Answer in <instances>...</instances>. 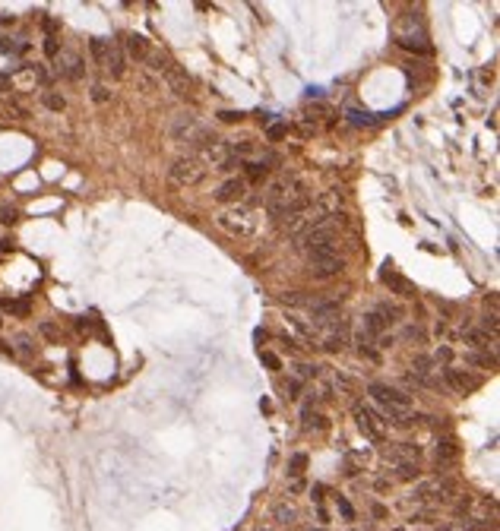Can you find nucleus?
I'll return each mask as SVG.
<instances>
[{
  "mask_svg": "<svg viewBox=\"0 0 500 531\" xmlns=\"http://www.w3.org/2000/svg\"><path fill=\"white\" fill-rule=\"evenodd\" d=\"M0 221H4V225H16V221H19V209L4 206V209H0Z\"/></svg>",
  "mask_w": 500,
  "mask_h": 531,
  "instance_id": "2f4dec72",
  "label": "nucleus"
},
{
  "mask_svg": "<svg viewBox=\"0 0 500 531\" xmlns=\"http://www.w3.org/2000/svg\"><path fill=\"white\" fill-rule=\"evenodd\" d=\"M206 171H209V168H206L196 155H184V158H178L168 168V174H171V181L178 183V187H196L206 177Z\"/></svg>",
  "mask_w": 500,
  "mask_h": 531,
  "instance_id": "7ed1b4c3",
  "label": "nucleus"
},
{
  "mask_svg": "<svg viewBox=\"0 0 500 531\" xmlns=\"http://www.w3.org/2000/svg\"><path fill=\"white\" fill-rule=\"evenodd\" d=\"M39 329H41V335H45V338H51V342H54V338H57V335H61V332H57V326H54V323H48V320H45V323H41V326H39Z\"/></svg>",
  "mask_w": 500,
  "mask_h": 531,
  "instance_id": "4c0bfd02",
  "label": "nucleus"
},
{
  "mask_svg": "<svg viewBox=\"0 0 500 531\" xmlns=\"http://www.w3.org/2000/svg\"><path fill=\"white\" fill-rule=\"evenodd\" d=\"M444 380L450 383V386L456 389V393H469V389H478V376L466 373V370H456V367H444Z\"/></svg>",
  "mask_w": 500,
  "mask_h": 531,
  "instance_id": "f8f14e48",
  "label": "nucleus"
},
{
  "mask_svg": "<svg viewBox=\"0 0 500 531\" xmlns=\"http://www.w3.org/2000/svg\"><path fill=\"white\" fill-rule=\"evenodd\" d=\"M466 360H469V364H478V367H491V370L497 367V354L494 351H469Z\"/></svg>",
  "mask_w": 500,
  "mask_h": 531,
  "instance_id": "aec40b11",
  "label": "nucleus"
},
{
  "mask_svg": "<svg viewBox=\"0 0 500 531\" xmlns=\"http://www.w3.org/2000/svg\"><path fill=\"white\" fill-rule=\"evenodd\" d=\"M304 468H307V455L304 452H295L289 459V475L291 477H301V475H304Z\"/></svg>",
  "mask_w": 500,
  "mask_h": 531,
  "instance_id": "cd10ccee",
  "label": "nucleus"
},
{
  "mask_svg": "<svg viewBox=\"0 0 500 531\" xmlns=\"http://www.w3.org/2000/svg\"><path fill=\"white\" fill-rule=\"evenodd\" d=\"M311 531H323V528H311Z\"/></svg>",
  "mask_w": 500,
  "mask_h": 531,
  "instance_id": "8fccbe9b",
  "label": "nucleus"
},
{
  "mask_svg": "<svg viewBox=\"0 0 500 531\" xmlns=\"http://www.w3.org/2000/svg\"><path fill=\"white\" fill-rule=\"evenodd\" d=\"M41 105H45L48 111H64V108H67V98L57 95V92H45V95H41Z\"/></svg>",
  "mask_w": 500,
  "mask_h": 531,
  "instance_id": "a878e982",
  "label": "nucleus"
},
{
  "mask_svg": "<svg viewBox=\"0 0 500 531\" xmlns=\"http://www.w3.org/2000/svg\"><path fill=\"white\" fill-rule=\"evenodd\" d=\"M418 471H421V468H418V462H399V465H396V477H402V481H415Z\"/></svg>",
  "mask_w": 500,
  "mask_h": 531,
  "instance_id": "b1692460",
  "label": "nucleus"
},
{
  "mask_svg": "<svg viewBox=\"0 0 500 531\" xmlns=\"http://www.w3.org/2000/svg\"><path fill=\"white\" fill-rule=\"evenodd\" d=\"M256 203H260L256 196H244L241 203H234V206H228V209L219 212L216 225L231 234V238H250V234H256V228H260Z\"/></svg>",
  "mask_w": 500,
  "mask_h": 531,
  "instance_id": "f03ea898",
  "label": "nucleus"
},
{
  "mask_svg": "<svg viewBox=\"0 0 500 531\" xmlns=\"http://www.w3.org/2000/svg\"><path fill=\"white\" fill-rule=\"evenodd\" d=\"M456 455H459V449H456V440H440L437 449H434V459H437V468H446L450 462H456Z\"/></svg>",
  "mask_w": 500,
  "mask_h": 531,
  "instance_id": "f3484780",
  "label": "nucleus"
},
{
  "mask_svg": "<svg viewBox=\"0 0 500 531\" xmlns=\"http://www.w3.org/2000/svg\"><path fill=\"white\" fill-rule=\"evenodd\" d=\"M219 117H222L225 123H234V121H241V117H244V114H241V111H222V114H219Z\"/></svg>",
  "mask_w": 500,
  "mask_h": 531,
  "instance_id": "ea45409f",
  "label": "nucleus"
},
{
  "mask_svg": "<svg viewBox=\"0 0 500 531\" xmlns=\"http://www.w3.org/2000/svg\"><path fill=\"white\" fill-rule=\"evenodd\" d=\"M380 278H384V282L389 285V291H393V294H399V298H415V285H411L409 282V278H402L399 275V272H393V266H384V272H380Z\"/></svg>",
  "mask_w": 500,
  "mask_h": 531,
  "instance_id": "9d476101",
  "label": "nucleus"
},
{
  "mask_svg": "<svg viewBox=\"0 0 500 531\" xmlns=\"http://www.w3.org/2000/svg\"><path fill=\"white\" fill-rule=\"evenodd\" d=\"M393 531H406V528H393Z\"/></svg>",
  "mask_w": 500,
  "mask_h": 531,
  "instance_id": "09e8293b",
  "label": "nucleus"
},
{
  "mask_svg": "<svg viewBox=\"0 0 500 531\" xmlns=\"http://www.w3.org/2000/svg\"><path fill=\"white\" fill-rule=\"evenodd\" d=\"M273 515H276V522H282V525H291V522H295V519H298L295 506H289V503H279Z\"/></svg>",
  "mask_w": 500,
  "mask_h": 531,
  "instance_id": "393cba45",
  "label": "nucleus"
},
{
  "mask_svg": "<svg viewBox=\"0 0 500 531\" xmlns=\"http://www.w3.org/2000/svg\"><path fill=\"white\" fill-rule=\"evenodd\" d=\"M89 95H92V101H99V105H105V101H111V92H108V86H101V83H95Z\"/></svg>",
  "mask_w": 500,
  "mask_h": 531,
  "instance_id": "c85d7f7f",
  "label": "nucleus"
},
{
  "mask_svg": "<svg viewBox=\"0 0 500 531\" xmlns=\"http://www.w3.org/2000/svg\"><path fill=\"white\" fill-rule=\"evenodd\" d=\"M6 253H13V241L10 238H0V260H4Z\"/></svg>",
  "mask_w": 500,
  "mask_h": 531,
  "instance_id": "a19ab883",
  "label": "nucleus"
},
{
  "mask_svg": "<svg viewBox=\"0 0 500 531\" xmlns=\"http://www.w3.org/2000/svg\"><path fill=\"white\" fill-rule=\"evenodd\" d=\"M29 51V44L26 41H13V39H0V54H26Z\"/></svg>",
  "mask_w": 500,
  "mask_h": 531,
  "instance_id": "5701e85b",
  "label": "nucleus"
},
{
  "mask_svg": "<svg viewBox=\"0 0 500 531\" xmlns=\"http://www.w3.org/2000/svg\"><path fill=\"white\" fill-rule=\"evenodd\" d=\"M0 307L13 310V313H19V316L29 313V300H0Z\"/></svg>",
  "mask_w": 500,
  "mask_h": 531,
  "instance_id": "c756f323",
  "label": "nucleus"
},
{
  "mask_svg": "<svg viewBox=\"0 0 500 531\" xmlns=\"http://www.w3.org/2000/svg\"><path fill=\"white\" fill-rule=\"evenodd\" d=\"M45 54H48V57H57V54H61V41H57V35H48V39H45Z\"/></svg>",
  "mask_w": 500,
  "mask_h": 531,
  "instance_id": "473e14b6",
  "label": "nucleus"
},
{
  "mask_svg": "<svg viewBox=\"0 0 500 531\" xmlns=\"http://www.w3.org/2000/svg\"><path fill=\"white\" fill-rule=\"evenodd\" d=\"M285 133H289V127H285V123H273V127H269V139H282Z\"/></svg>",
  "mask_w": 500,
  "mask_h": 531,
  "instance_id": "58836bf2",
  "label": "nucleus"
},
{
  "mask_svg": "<svg viewBox=\"0 0 500 531\" xmlns=\"http://www.w3.org/2000/svg\"><path fill=\"white\" fill-rule=\"evenodd\" d=\"M386 459L393 462V465H399V462H418V459H421V449H418L415 442H396L393 449H386Z\"/></svg>",
  "mask_w": 500,
  "mask_h": 531,
  "instance_id": "4468645a",
  "label": "nucleus"
},
{
  "mask_svg": "<svg viewBox=\"0 0 500 531\" xmlns=\"http://www.w3.org/2000/svg\"><path fill=\"white\" fill-rule=\"evenodd\" d=\"M200 130V121H196V114H190V111H184L171 121V136L178 139V143H187L194 133Z\"/></svg>",
  "mask_w": 500,
  "mask_h": 531,
  "instance_id": "9b49d317",
  "label": "nucleus"
},
{
  "mask_svg": "<svg viewBox=\"0 0 500 531\" xmlns=\"http://www.w3.org/2000/svg\"><path fill=\"white\" fill-rule=\"evenodd\" d=\"M244 193H247V181H244V177H228V181L212 196H216L219 203L234 206V203H241V199H244Z\"/></svg>",
  "mask_w": 500,
  "mask_h": 531,
  "instance_id": "1a4fd4ad",
  "label": "nucleus"
},
{
  "mask_svg": "<svg viewBox=\"0 0 500 531\" xmlns=\"http://www.w3.org/2000/svg\"><path fill=\"white\" fill-rule=\"evenodd\" d=\"M57 76H64V79H83L86 76V64H83V57L79 54H73V51H61L57 54Z\"/></svg>",
  "mask_w": 500,
  "mask_h": 531,
  "instance_id": "6e6552de",
  "label": "nucleus"
},
{
  "mask_svg": "<svg viewBox=\"0 0 500 531\" xmlns=\"http://www.w3.org/2000/svg\"><path fill=\"white\" fill-rule=\"evenodd\" d=\"M450 358H453V351L446 348V345H440V348H437V360H450Z\"/></svg>",
  "mask_w": 500,
  "mask_h": 531,
  "instance_id": "c03bdc74",
  "label": "nucleus"
},
{
  "mask_svg": "<svg viewBox=\"0 0 500 531\" xmlns=\"http://www.w3.org/2000/svg\"><path fill=\"white\" fill-rule=\"evenodd\" d=\"M301 420H304V430H326L329 427V420H326V415H320L317 408H311V405H304V408H301Z\"/></svg>",
  "mask_w": 500,
  "mask_h": 531,
  "instance_id": "a211bd4d",
  "label": "nucleus"
},
{
  "mask_svg": "<svg viewBox=\"0 0 500 531\" xmlns=\"http://www.w3.org/2000/svg\"><path fill=\"white\" fill-rule=\"evenodd\" d=\"M13 354H19V358H32L35 354V342H32V335H16V348H13Z\"/></svg>",
  "mask_w": 500,
  "mask_h": 531,
  "instance_id": "4be33fe9",
  "label": "nucleus"
},
{
  "mask_svg": "<svg viewBox=\"0 0 500 531\" xmlns=\"http://www.w3.org/2000/svg\"><path fill=\"white\" fill-rule=\"evenodd\" d=\"M323 490H326V487H323V484H317V487H314V490H311V500H317V506L323 503Z\"/></svg>",
  "mask_w": 500,
  "mask_h": 531,
  "instance_id": "79ce46f5",
  "label": "nucleus"
},
{
  "mask_svg": "<svg viewBox=\"0 0 500 531\" xmlns=\"http://www.w3.org/2000/svg\"><path fill=\"white\" fill-rule=\"evenodd\" d=\"M367 393L374 395V402L377 405H393V408H411V395H406L402 389L396 386H386V383H371V389Z\"/></svg>",
  "mask_w": 500,
  "mask_h": 531,
  "instance_id": "423d86ee",
  "label": "nucleus"
},
{
  "mask_svg": "<svg viewBox=\"0 0 500 531\" xmlns=\"http://www.w3.org/2000/svg\"><path fill=\"white\" fill-rule=\"evenodd\" d=\"M481 332H497V313H488V316H481Z\"/></svg>",
  "mask_w": 500,
  "mask_h": 531,
  "instance_id": "e433bc0d",
  "label": "nucleus"
},
{
  "mask_svg": "<svg viewBox=\"0 0 500 531\" xmlns=\"http://www.w3.org/2000/svg\"><path fill=\"white\" fill-rule=\"evenodd\" d=\"M307 266H311L307 272H311L314 278L326 282V278H336L345 269V260H342L339 253H333V256H314V260H307Z\"/></svg>",
  "mask_w": 500,
  "mask_h": 531,
  "instance_id": "0eeeda50",
  "label": "nucleus"
},
{
  "mask_svg": "<svg viewBox=\"0 0 500 531\" xmlns=\"http://www.w3.org/2000/svg\"><path fill=\"white\" fill-rule=\"evenodd\" d=\"M484 304H488L491 310H497V294H488V298H484Z\"/></svg>",
  "mask_w": 500,
  "mask_h": 531,
  "instance_id": "49530a36",
  "label": "nucleus"
},
{
  "mask_svg": "<svg viewBox=\"0 0 500 531\" xmlns=\"http://www.w3.org/2000/svg\"><path fill=\"white\" fill-rule=\"evenodd\" d=\"M396 44L406 51H418V54H431V44L424 35H396Z\"/></svg>",
  "mask_w": 500,
  "mask_h": 531,
  "instance_id": "6ab92c4d",
  "label": "nucleus"
},
{
  "mask_svg": "<svg viewBox=\"0 0 500 531\" xmlns=\"http://www.w3.org/2000/svg\"><path fill=\"white\" fill-rule=\"evenodd\" d=\"M263 203H266L269 216H273L276 221H282L285 216H295V212H307V209H311L314 193L307 190V183L301 181V177L282 174V177H276V181L266 187Z\"/></svg>",
  "mask_w": 500,
  "mask_h": 531,
  "instance_id": "f257e3e1",
  "label": "nucleus"
},
{
  "mask_svg": "<svg viewBox=\"0 0 500 531\" xmlns=\"http://www.w3.org/2000/svg\"><path fill=\"white\" fill-rule=\"evenodd\" d=\"M345 117H349L351 127H371V123H377V117H374V114H367V111H355V108H351Z\"/></svg>",
  "mask_w": 500,
  "mask_h": 531,
  "instance_id": "412c9836",
  "label": "nucleus"
},
{
  "mask_svg": "<svg viewBox=\"0 0 500 531\" xmlns=\"http://www.w3.org/2000/svg\"><path fill=\"white\" fill-rule=\"evenodd\" d=\"M124 51H127L134 61L146 64V57H149V41H146L143 35H136V32H127V35H124Z\"/></svg>",
  "mask_w": 500,
  "mask_h": 531,
  "instance_id": "ddd939ff",
  "label": "nucleus"
},
{
  "mask_svg": "<svg viewBox=\"0 0 500 531\" xmlns=\"http://www.w3.org/2000/svg\"><path fill=\"white\" fill-rule=\"evenodd\" d=\"M298 389H301V380H285V383H282L285 398H295V395H298Z\"/></svg>",
  "mask_w": 500,
  "mask_h": 531,
  "instance_id": "c9c22d12",
  "label": "nucleus"
},
{
  "mask_svg": "<svg viewBox=\"0 0 500 531\" xmlns=\"http://www.w3.org/2000/svg\"><path fill=\"white\" fill-rule=\"evenodd\" d=\"M10 111H13V114H16V117H29V111H26L23 105H16V101H13V105H10Z\"/></svg>",
  "mask_w": 500,
  "mask_h": 531,
  "instance_id": "a18cd8bd",
  "label": "nucleus"
},
{
  "mask_svg": "<svg viewBox=\"0 0 500 531\" xmlns=\"http://www.w3.org/2000/svg\"><path fill=\"white\" fill-rule=\"evenodd\" d=\"M0 354H13V348L6 342H0Z\"/></svg>",
  "mask_w": 500,
  "mask_h": 531,
  "instance_id": "de8ad7c7",
  "label": "nucleus"
},
{
  "mask_svg": "<svg viewBox=\"0 0 500 531\" xmlns=\"http://www.w3.org/2000/svg\"><path fill=\"white\" fill-rule=\"evenodd\" d=\"M349 342H351L349 323L336 320V323H329V326L320 329V345H323L326 351H345V348H349Z\"/></svg>",
  "mask_w": 500,
  "mask_h": 531,
  "instance_id": "39448f33",
  "label": "nucleus"
},
{
  "mask_svg": "<svg viewBox=\"0 0 500 531\" xmlns=\"http://www.w3.org/2000/svg\"><path fill=\"white\" fill-rule=\"evenodd\" d=\"M336 506H339V512L345 515V519H355V509H351V503H349V500H345V497H336Z\"/></svg>",
  "mask_w": 500,
  "mask_h": 531,
  "instance_id": "f704fd0d",
  "label": "nucleus"
},
{
  "mask_svg": "<svg viewBox=\"0 0 500 531\" xmlns=\"http://www.w3.org/2000/svg\"><path fill=\"white\" fill-rule=\"evenodd\" d=\"M0 326H4V320H0Z\"/></svg>",
  "mask_w": 500,
  "mask_h": 531,
  "instance_id": "3c124183",
  "label": "nucleus"
},
{
  "mask_svg": "<svg viewBox=\"0 0 500 531\" xmlns=\"http://www.w3.org/2000/svg\"><path fill=\"white\" fill-rule=\"evenodd\" d=\"M161 76H165V83L171 86L174 95H181V98L187 95V86H190V83H187V76H184V73H181L174 64H165V66H161Z\"/></svg>",
  "mask_w": 500,
  "mask_h": 531,
  "instance_id": "2eb2a0df",
  "label": "nucleus"
},
{
  "mask_svg": "<svg viewBox=\"0 0 500 531\" xmlns=\"http://www.w3.org/2000/svg\"><path fill=\"white\" fill-rule=\"evenodd\" d=\"M355 420H358V430L364 433L367 440L371 442H384V437H386V420L377 415L374 408H367V405H361V402H355Z\"/></svg>",
  "mask_w": 500,
  "mask_h": 531,
  "instance_id": "20e7f679",
  "label": "nucleus"
},
{
  "mask_svg": "<svg viewBox=\"0 0 500 531\" xmlns=\"http://www.w3.org/2000/svg\"><path fill=\"white\" fill-rule=\"evenodd\" d=\"M320 376V367L314 364H298V380H317Z\"/></svg>",
  "mask_w": 500,
  "mask_h": 531,
  "instance_id": "7c9ffc66",
  "label": "nucleus"
},
{
  "mask_svg": "<svg viewBox=\"0 0 500 531\" xmlns=\"http://www.w3.org/2000/svg\"><path fill=\"white\" fill-rule=\"evenodd\" d=\"M108 39H92L89 41V51H92V57H95V64H105V54H108Z\"/></svg>",
  "mask_w": 500,
  "mask_h": 531,
  "instance_id": "bb28decb",
  "label": "nucleus"
},
{
  "mask_svg": "<svg viewBox=\"0 0 500 531\" xmlns=\"http://www.w3.org/2000/svg\"><path fill=\"white\" fill-rule=\"evenodd\" d=\"M101 66H105L111 76H124V48L117 41L108 44V54H105V64Z\"/></svg>",
  "mask_w": 500,
  "mask_h": 531,
  "instance_id": "dca6fc26",
  "label": "nucleus"
},
{
  "mask_svg": "<svg viewBox=\"0 0 500 531\" xmlns=\"http://www.w3.org/2000/svg\"><path fill=\"white\" fill-rule=\"evenodd\" d=\"M10 92V76L6 73H0V95H6Z\"/></svg>",
  "mask_w": 500,
  "mask_h": 531,
  "instance_id": "37998d69",
  "label": "nucleus"
},
{
  "mask_svg": "<svg viewBox=\"0 0 500 531\" xmlns=\"http://www.w3.org/2000/svg\"><path fill=\"white\" fill-rule=\"evenodd\" d=\"M260 360L269 367V370H282V360L276 358V354H269V351H260Z\"/></svg>",
  "mask_w": 500,
  "mask_h": 531,
  "instance_id": "72a5a7b5",
  "label": "nucleus"
}]
</instances>
